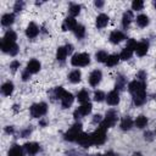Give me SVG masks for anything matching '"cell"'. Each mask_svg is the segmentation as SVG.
<instances>
[{
	"label": "cell",
	"mask_w": 156,
	"mask_h": 156,
	"mask_svg": "<svg viewBox=\"0 0 156 156\" xmlns=\"http://www.w3.org/2000/svg\"><path fill=\"white\" fill-rule=\"evenodd\" d=\"M16 39H17V35L13 30H7L1 40V49L4 52H9L10 49L16 44Z\"/></svg>",
	"instance_id": "6da1fadb"
},
{
	"label": "cell",
	"mask_w": 156,
	"mask_h": 156,
	"mask_svg": "<svg viewBox=\"0 0 156 156\" xmlns=\"http://www.w3.org/2000/svg\"><path fill=\"white\" fill-rule=\"evenodd\" d=\"M71 63L74 67H84L88 66L90 63V56L87 52H79V54H74L71 58Z\"/></svg>",
	"instance_id": "7a4b0ae2"
},
{
	"label": "cell",
	"mask_w": 156,
	"mask_h": 156,
	"mask_svg": "<svg viewBox=\"0 0 156 156\" xmlns=\"http://www.w3.org/2000/svg\"><path fill=\"white\" fill-rule=\"evenodd\" d=\"M80 133H82V124L76 123L65 133V139L68 141H76L78 136L80 135Z\"/></svg>",
	"instance_id": "3957f363"
},
{
	"label": "cell",
	"mask_w": 156,
	"mask_h": 156,
	"mask_svg": "<svg viewBox=\"0 0 156 156\" xmlns=\"http://www.w3.org/2000/svg\"><path fill=\"white\" fill-rule=\"evenodd\" d=\"M91 140H93V144H95V145L104 144L106 140V128L100 124V127L91 134Z\"/></svg>",
	"instance_id": "277c9868"
},
{
	"label": "cell",
	"mask_w": 156,
	"mask_h": 156,
	"mask_svg": "<svg viewBox=\"0 0 156 156\" xmlns=\"http://www.w3.org/2000/svg\"><path fill=\"white\" fill-rule=\"evenodd\" d=\"M48 111V105L45 102H39V104H34L30 107V115L34 118H39L41 116H44Z\"/></svg>",
	"instance_id": "5b68a950"
},
{
	"label": "cell",
	"mask_w": 156,
	"mask_h": 156,
	"mask_svg": "<svg viewBox=\"0 0 156 156\" xmlns=\"http://www.w3.org/2000/svg\"><path fill=\"white\" fill-rule=\"evenodd\" d=\"M116 122H117V113H116L115 110H110V111L106 112L105 119H104V122L101 123V126L107 129V128L113 127V126L116 124Z\"/></svg>",
	"instance_id": "8992f818"
},
{
	"label": "cell",
	"mask_w": 156,
	"mask_h": 156,
	"mask_svg": "<svg viewBox=\"0 0 156 156\" xmlns=\"http://www.w3.org/2000/svg\"><path fill=\"white\" fill-rule=\"evenodd\" d=\"M91 108H93V106H91V104H90V102L83 104L80 107H78V108L74 111L73 116H74V118H76V119H78V118H80V117H83V116L89 115V113L91 112Z\"/></svg>",
	"instance_id": "52a82bcc"
},
{
	"label": "cell",
	"mask_w": 156,
	"mask_h": 156,
	"mask_svg": "<svg viewBox=\"0 0 156 156\" xmlns=\"http://www.w3.org/2000/svg\"><path fill=\"white\" fill-rule=\"evenodd\" d=\"M80 146L83 147H89L90 145H93V140H91V134L88 133H80V135L78 136V139L76 140Z\"/></svg>",
	"instance_id": "ba28073f"
},
{
	"label": "cell",
	"mask_w": 156,
	"mask_h": 156,
	"mask_svg": "<svg viewBox=\"0 0 156 156\" xmlns=\"http://www.w3.org/2000/svg\"><path fill=\"white\" fill-rule=\"evenodd\" d=\"M101 78H102V73L100 69H94L90 76H89V84L91 87H96L99 85V83L101 82Z\"/></svg>",
	"instance_id": "9c48e42d"
},
{
	"label": "cell",
	"mask_w": 156,
	"mask_h": 156,
	"mask_svg": "<svg viewBox=\"0 0 156 156\" xmlns=\"http://www.w3.org/2000/svg\"><path fill=\"white\" fill-rule=\"evenodd\" d=\"M78 26L74 17H67L62 23V30H74V28Z\"/></svg>",
	"instance_id": "30bf717a"
},
{
	"label": "cell",
	"mask_w": 156,
	"mask_h": 156,
	"mask_svg": "<svg viewBox=\"0 0 156 156\" xmlns=\"http://www.w3.org/2000/svg\"><path fill=\"white\" fill-rule=\"evenodd\" d=\"M133 96V102L135 104V105H143L144 104V101H145V96H146V91H145V88L144 89H141V90H139L138 93H135V94H133L132 95Z\"/></svg>",
	"instance_id": "8fae6325"
},
{
	"label": "cell",
	"mask_w": 156,
	"mask_h": 156,
	"mask_svg": "<svg viewBox=\"0 0 156 156\" xmlns=\"http://www.w3.org/2000/svg\"><path fill=\"white\" fill-rule=\"evenodd\" d=\"M106 101H107V104L111 105V106L117 105V104L119 102V94H118V91H117V90L110 91V93L107 94V96H106Z\"/></svg>",
	"instance_id": "7c38bea8"
},
{
	"label": "cell",
	"mask_w": 156,
	"mask_h": 156,
	"mask_svg": "<svg viewBox=\"0 0 156 156\" xmlns=\"http://www.w3.org/2000/svg\"><path fill=\"white\" fill-rule=\"evenodd\" d=\"M124 39H126V35L121 30H113L110 34V41L113 43V44H118V43H121Z\"/></svg>",
	"instance_id": "4fadbf2b"
},
{
	"label": "cell",
	"mask_w": 156,
	"mask_h": 156,
	"mask_svg": "<svg viewBox=\"0 0 156 156\" xmlns=\"http://www.w3.org/2000/svg\"><path fill=\"white\" fill-rule=\"evenodd\" d=\"M147 50H149V43H147L146 40H143V41H140V43L136 44L135 52H136L138 56H144V55H146Z\"/></svg>",
	"instance_id": "5bb4252c"
},
{
	"label": "cell",
	"mask_w": 156,
	"mask_h": 156,
	"mask_svg": "<svg viewBox=\"0 0 156 156\" xmlns=\"http://www.w3.org/2000/svg\"><path fill=\"white\" fill-rule=\"evenodd\" d=\"M40 67H41V65H40V62L38 61V60H30L28 63H27V71L29 72V73H37V72H39L40 71Z\"/></svg>",
	"instance_id": "9a60e30c"
},
{
	"label": "cell",
	"mask_w": 156,
	"mask_h": 156,
	"mask_svg": "<svg viewBox=\"0 0 156 156\" xmlns=\"http://www.w3.org/2000/svg\"><path fill=\"white\" fill-rule=\"evenodd\" d=\"M38 33H39V28H38V26H37L35 23L30 22V23L28 24L27 29H26V35H27L28 38H35V37L38 35Z\"/></svg>",
	"instance_id": "2e32d148"
},
{
	"label": "cell",
	"mask_w": 156,
	"mask_h": 156,
	"mask_svg": "<svg viewBox=\"0 0 156 156\" xmlns=\"http://www.w3.org/2000/svg\"><path fill=\"white\" fill-rule=\"evenodd\" d=\"M73 100H74V96H73L71 93L66 91V93H65V95H63V96H62V99H61V105H62V107H63V108L69 107V106L72 105Z\"/></svg>",
	"instance_id": "e0dca14e"
},
{
	"label": "cell",
	"mask_w": 156,
	"mask_h": 156,
	"mask_svg": "<svg viewBox=\"0 0 156 156\" xmlns=\"http://www.w3.org/2000/svg\"><path fill=\"white\" fill-rule=\"evenodd\" d=\"M107 23H108V16H107V15H105V13H100V15L96 17V22H95V24H96L98 28H104V27L107 26Z\"/></svg>",
	"instance_id": "ac0fdd59"
},
{
	"label": "cell",
	"mask_w": 156,
	"mask_h": 156,
	"mask_svg": "<svg viewBox=\"0 0 156 156\" xmlns=\"http://www.w3.org/2000/svg\"><path fill=\"white\" fill-rule=\"evenodd\" d=\"M24 149L28 155H35L40 147H39V144H37V143H27V144H24Z\"/></svg>",
	"instance_id": "d6986e66"
},
{
	"label": "cell",
	"mask_w": 156,
	"mask_h": 156,
	"mask_svg": "<svg viewBox=\"0 0 156 156\" xmlns=\"http://www.w3.org/2000/svg\"><path fill=\"white\" fill-rule=\"evenodd\" d=\"M132 20H133V12L132 11H126L123 13V17H122V26H123V28H128L130 22H132Z\"/></svg>",
	"instance_id": "ffe728a7"
},
{
	"label": "cell",
	"mask_w": 156,
	"mask_h": 156,
	"mask_svg": "<svg viewBox=\"0 0 156 156\" xmlns=\"http://www.w3.org/2000/svg\"><path fill=\"white\" fill-rule=\"evenodd\" d=\"M13 22H15V15L13 13H5L1 17V24L5 26V27L11 26Z\"/></svg>",
	"instance_id": "44dd1931"
},
{
	"label": "cell",
	"mask_w": 156,
	"mask_h": 156,
	"mask_svg": "<svg viewBox=\"0 0 156 156\" xmlns=\"http://www.w3.org/2000/svg\"><path fill=\"white\" fill-rule=\"evenodd\" d=\"M119 60H121L119 55H117V54H112V55H108V57H107V60H106L105 63H106L108 67H113V66H116V65L119 62Z\"/></svg>",
	"instance_id": "7402d4cb"
},
{
	"label": "cell",
	"mask_w": 156,
	"mask_h": 156,
	"mask_svg": "<svg viewBox=\"0 0 156 156\" xmlns=\"http://www.w3.org/2000/svg\"><path fill=\"white\" fill-rule=\"evenodd\" d=\"M80 78H82V73L79 69H73L68 74V79L71 83H78V82H80Z\"/></svg>",
	"instance_id": "603a6c76"
},
{
	"label": "cell",
	"mask_w": 156,
	"mask_h": 156,
	"mask_svg": "<svg viewBox=\"0 0 156 156\" xmlns=\"http://www.w3.org/2000/svg\"><path fill=\"white\" fill-rule=\"evenodd\" d=\"M1 91H2V94H4L5 96H10V95L12 94V91H13V83H12V82H6V83H4L2 87H1Z\"/></svg>",
	"instance_id": "cb8c5ba5"
},
{
	"label": "cell",
	"mask_w": 156,
	"mask_h": 156,
	"mask_svg": "<svg viewBox=\"0 0 156 156\" xmlns=\"http://www.w3.org/2000/svg\"><path fill=\"white\" fill-rule=\"evenodd\" d=\"M67 55H68V51H67L66 46H60L57 49V51H56V58L58 61H65L66 57H67Z\"/></svg>",
	"instance_id": "d4e9b609"
},
{
	"label": "cell",
	"mask_w": 156,
	"mask_h": 156,
	"mask_svg": "<svg viewBox=\"0 0 156 156\" xmlns=\"http://www.w3.org/2000/svg\"><path fill=\"white\" fill-rule=\"evenodd\" d=\"M77 99H78V101L83 105V104H87V102H89V93L85 90V89H83V90H80L78 94H77Z\"/></svg>",
	"instance_id": "484cf974"
},
{
	"label": "cell",
	"mask_w": 156,
	"mask_h": 156,
	"mask_svg": "<svg viewBox=\"0 0 156 156\" xmlns=\"http://www.w3.org/2000/svg\"><path fill=\"white\" fill-rule=\"evenodd\" d=\"M132 126H133V121H132L130 117L126 116V117L122 118V121H121V128L123 130H129L132 128Z\"/></svg>",
	"instance_id": "4316f807"
},
{
	"label": "cell",
	"mask_w": 156,
	"mask_h": 156,
	"mask_svg": "<svg viewBox=\"0 0 156 156\" xmlns=\"http://www.w3.org/2000/svg\"><path fill=\"white\" fill-rule=\"evenodd\" d=\"M149 17L146 16V15H139L138 17H136V24L139 26V27H141V28H144V27H146L147 24H149Z\"/></svg>",
	"instance_id": "83f0119b"
},
{
	"label": "cell",
	"mask_w": 156,
	"mask_h": 156,
	"mask_svg": "<svg viewBox=\"0 0 156 156\" xmlns=\"http://www.w3.org/2000/svg\"><path fill=\"white\" fill-rule=\"evenodd\" d=\"M133 52H134V51H133L132 49H129V48H127V46H126V48L121 51L119 57H121V60H124V61H126V60H129V58L132 57Z\"/></svg>",
	"instance_id": "f1b7e54d"
},
{
	"label": "cell",
	"mask_w": 156,
	"mask_h": 156,
	"mask_svg": "<svg viewBox=\"0 0 156 156\" xmlns=\"http://www.w3.org/2000/svg\"><path fill=\"white\" fill-rule=\"evenodd\" d=\"M134 123H135V126H136L138 128H144V127H146V124H147V118H146L145 116L140 115V116L136 117V119H135Z\"/></svg>",
	"instance_id": "f546056e"
},
{
	"label": "cell",
	"mask_w": 156,
	"mask_h": 156,
	"mask_svg": "<svg viewBox=\"0 0 156 156\" xmlns=\"http://www.w3.org/2000/svg\"><path fill=\"white\" fill-rule=\"evenodd\" d=\"M74 35L78 38V39H82L84 35H85V28H84V26H82V24H78L76 28H74Z\"/></svg>",
	"instance_id": "4dcf8cb0"
},
{
	"label": "cell",
	"mask_w": 156,
	"mask_h": 156,
	"mask_svg": "<svg viewBox=\"0 0 156 156\" xmlns=\"http://www.w3.org/2000/svg\"><path fill=\"white\" fill-rule=\"evenodd\" d=\"M107 57H108V55H107V52L104 51V50H100V51H98V52L95 54V58H96L98 62H106Z\"/></svg>",
	"instance_id": "1f68e13d"
},
{
	"label": "cell",
	"mask_w": 156,
	"mask_h": 156,
	"mask_svg": "<svg viewBox=\"0 0 156 156\" xmlns=\"http://www.w3.org/2000/svg\"><path fill=\"white\" fill-rule=\"evenodd\" d=\"M9 156H22V149L20 145H13L9 150Z\"/></svg>",
	"instance_id": "d6a6232c"
},
{
	"label": "cell",
	"mask_w": 156,
	"mask_h": 156,
	"mask_svg": "<svg viewBox=\"0 0 156 156\" xmlns=\"http://www.w3.org/2000/svg\"><path fill=\"white\" fill-rule=\"evenodd\" d=\"M80 12V6L78 4H71L69 5V13H71V17H74L77 15H79Z\"/></svg>",
	"instance_id": "836d02e7"
},
{
	"label": "cell",
	"mask_w": 156,
	"mask_h": 156,
	"mask_svg": "<svg viewBox=\"0 0 156 156\" xmlns=\"http://www.w3.org/2000/svg\"><path fill=\"white\" fill-rule=\"evenodd\" d=\"M143 7H144V2H143L141 0H134V1L132 2V9H133V10L139 11V10H141Z\"/></svg>",
	"instance_id": "e575fe53"
},
{
	"label": "cell",
	"mask_w": 156,
	"mask_h": 156,
	"mask_svg": "<svg viewBox=\"0 0 156 156\" xmlns=\"http://www.w3.org/2000/svg\"><path fill=\"white\" fill-rule=\"evenodd\" d=\"M105 98H106V96H105L104 91H101V90H96V91L94 93V100H95V101H98V102L102 101Z\"/></svg>",
	"instance_id": "d590c367"
},
{
	"label": "cell",
	"mask_w": 156,
	"mask_h": 156,
	"mask_svg": "<svg viewBox=\"0 0 156 156\" xmlns=\"http://www.w3.org/2000/svg\"><path fill=\"white\" fill-rule=\"evenodd\" d=\"M54 93H55V98H56V99H60V100H61V99H62V96L65 95L66 90H65L63 88H61V87H57V88L55 89V91H54Z\"/></svg>",
	"instance_id": "8d00e7d4"
},
{
	"label": "cell",
	"mask_w": 156,
	"mask_h": 156,
	"mask_svg": "<svg viewBox=\"0 0 156 156\" xmlns=\"http://www.w3.org/2000/svg\"><path fill=\"white\" fill-rule=\"evenodd\" d=\"M136 44H138V43H136V40H135V39H129V40L127 41V45H126V46H127V48H129V49H132L133 51H135Z\"/></svg>",
	"instance_id": "74e56055"
},
{
	"label": "cell",
	"mask_w": 156,
	"mask_h": 156,
	"mask_svg": "<svg viewBox=\"0 0 156 156\" xmlns=\"http://www.w3.org/2000/svg\"><path fill=\"white\" fill-rule=\"evenodd\" d=\"M123 87H124V80H123L122 77H119L118 80L116 82V90L117 89H123Z\"/></svg>",
	"instance_id": "f35d334b"
},
{
	"label": "cell",
	"mask_w": 156,
	"mask_h": 156,
	"mask_svg": "<svg viewBox=\"0 0 156 156\" xmlns=\"http://www.w3.org/2000/svg\"><path fill=\"white\" fill-rule=\"evenodd\" d=\"M17 52H18V45H17V44H15V45H13V46L10 49L9 54H10V55H12V56H15Z\"/></svg>",
	"instance_id": "ab89813d"
},
{
	"label": "cell",
	"mask_w": 156,
	"mask_h": 156,
	"mask_svg": "<svg viewBox=\"0 0 156 156\" xmlns=\"http://www.w3.org/2000/svg\"><path fill=\"white\" fill-rule=\"evenodd\" d=\"M18 67H20V62H18V61H12V62L10 63V68H11L12 71H16Z\"/></svg>",
	"instance_id": "60d3db41"
},
{
	"label": "cell",
	"mask_w": 156,
	"mask_h": 156,
	"mask_svg": "<svg viewBox=\"0 0 156 156\" xmlns=\"http://www.w3.org/2000/svg\"><path fill=\"white\" fill-rule=\"evenodd\" d=\"M22 9H23V2H22V1H21V2H20V1H17V2L15 4V11H16V12H18V11H21Z\"/></svg>",
	"instance_id": "b9f144b4"
},
{
	"label": "cell",
	"mask_w": 156,
	"mask_h": 156,
	"mask_svg": "<svg viewBox=\"0 0 156 156\" xmlns=\"http://www.w3.org/2000/svg\"><path fill=\"white\" fill-rule=\"evenodd\" d=\"M29 74H30V73H29V72L26 69V71L23 72V74H22V78H23V80H27V79L29 78Z\"/></svg>",
	"instance_id": "7bdbcfd3"
},
{
	"label": "cell",
	"mask_w": 156,
	"mask_h": 156,
	"mask_svg": "<svg viewBox=\"0 0 156 156\" xmlns=\"http://www.w3.org/2000/svg\"><path fill=\"white\" fill-rule=\"evenodd\" d=\"M138 77H139V78H140V80L143 82V80H144V79L146 78V76H145V72H143V71H141V72H139V74H138Z\"/></svg>",
	"instance_id": "ee69618b"
},
{
	"label": "cell",
	"mask_w": 156,
	"mask_h": 156,
	"mask_svg": "<svg viewBox=\"0 0 156 156\" xmlns=\"http://www.w3.org/2000/svg\"><path fill=\"white\" fill-rule=\"evenodd\" d=\"M93 121L96 123V122H101V116L100 115H95L94 116V118H93Z\"/></svg>",
	"instance_id": "f6af8a7d"
},
{
	"label": "cell",
	"mask_w": 156,
	"mask_h": 156,
	"mask_svg": "<svg viewBox=\"0 0 156 156\" xmlns=\"http://www.w3.org/2000/svg\"><path fill=\"white\" fill-rule=\"evenodd\" d=\"M66 49H67V51H68V54H69V52L73 50V46H72L71 44H67V45H66Z\"/></svg>",
	"instance_id": "bcb514c9"
},
{
	"label": "cell",
	"mask_w": 156,
	"mask_h": 156,
	"mask_svg": "<svg viewBox=\"0 0 156 156\" xmlns=\"http://www.w3.org/2000/svg\"><path fill=\"white\" fill-rule=\"evenodd\" d=\"M104 5V2L102 1H95V6H98V7H101Z\"/></svg>",
	"instance_id": "7dc6e473"
},
{
	"label": "cell",
	"mask_w": 156,
	"mask_h": 156,
	"mask_svg": "<svg viewBox=\"0 0 156 156\" xmlns=\"http://www.w3.org/2000/svg\"><path fill=\"white\" fill-rule=\"evenodd\" d=\"M5 130H6V133H13V128L12 127H7Z\"/></svg>",
	"instance_id": "c3c4849f"
},
{
	"label": "cell",
	"mask_w": 156,
	"mask_h": 156,
	"mask_svg": "<svg viewBox=\"0 0 156 156\" xmlns=\"http://www.w3.org/2000/svg\"><path fill=\"white\" fill-rule=\"evenodd\" d=\"M101 156H115V154L113 152H106L105 155H101Z\"/></svg>",
	"instance_id": "681fc988"
},
{
	"label": "cell",
	"mask_w": 156,
	"mask_h": 156,
	"mask_svg": "<svg viewBox=\"0 0 156 156\" xmlns=\"http://www.w3.org/2000/svg\"><path fill=\"white\" fill-rule=\"evenodd\" d=\"M133 156H143L140 152H135V154H133Z\"/></svg>",
	"instance_id": "f907efd6"
},
{
	"label": "cell",
	"mask_w": 156,
	"mask_h": 156,
	"mask_svg": "<svg viewBox=\"0 0 156 156\" xmlns=\"http://www.w3.org/2000/svg\"><path fill=\"white\" fill-rule=\"evenodd\" d=\"M154 5H155V9H156V1H155V2H154Z\"/></svg>",
	"instance_id": "816d5d0a"
},
{
	"label": "cell",
	"mask_w": 156,
	"mask_h": 156,
	"mask_svg": "<svg viewBox=\"0 0 156 156\" xmlns=\"http://www.w3.org/2000/svg\"><path fill=\"white\" fill-rule=\"evenodd\" d=\"M155 134H156V129H155Z\"/></svg>",
	"instance_id": "f5cc1de1"
},
{
	"label": "cell",
	"mask_w": 156,
	"mask_h": 156,
	"mask_svg": "<svg viewBox=\"0 0 156 156\" xmlns=\"http://www.w3.org/2000/svg\"><path fill=\"white\" fill-rule=\"evenodd\" d=\"M96 156H101V155H96Z\"/></svg>",
	"instance_id": "db71d44e"
}]
</instances>
